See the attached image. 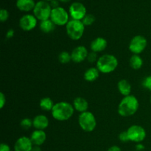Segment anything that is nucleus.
Returning a JSON list of instances; mask_svg holds the SVG:
<instances>
[{
  "mask_svg": "<svg viewBox=\"0 0 151 151\" xmlns=\"http://www.w3.org/2000/svg\"><path fill=\"white\" fill-rule=\"evenodd\" d=\"M139 107V103L134 95L124 97L118 106V114L122 117H128L135 114Z\"/></svg>",
  "mask_w": 151,
  "mask_h": 151,
  "instance_id": "nucleus-1",
  "label": "nucleus"
},
{
  "mask_svg": "<svg viewBox=\"0 0 151 151\" xmlns=\"http://www.w3.org/2000/svg\"><path fill=\"white\" fill-rule=\"evenodd\" d=\"M75 111L73 105L68 102L61 101L54 105L51 111V114L55 120L63 122L71 119Z\"/></svg>",
  "mask_w": 151,
  "mask_h": 151,
  "instance_id": "nucleus-2",
  "label": "nucleus"
},
{
  "mask_svg": "<svg viewBox=\"0 0 151 151\" xmlns=\"http://www.w3.org/2000/svg\"><path fill=\"white\" fill-rule=\"evenodd\" d=\"M96 67L100 73L109 74L114 72L118 66V60L114 55L105 54L99 57Z\"/></svg>",
  "mask_w": 151,
  "mask_h": 151,
  "instance_id": "nucleus-3",
  "label": "nucleus"
},
{
  "mask_svg": "<svg viewBox=\"0 0 151 151\" xmlns=\"http://www.w3.org/2000/svg\"><path fill=\"white\" fill-rule=\"evenodd\" d=\"M66 34L69 38L74 41H78L81 39L84 34L85 25L83 24L82 21L69 20L66 25Z\"/></svg>",
  "mask_w": 151,
  "mask_h": 151,
  "instance_id": "nucleus-4",
  "label": "nucleus"
},
{
  "mask_svg": "<svg viewBox=\"0 0 151 151\" xmlns=\"http://www.w3.org/2000/svg\"><path fill=\"white\" fill-rule=\"evenodd\" d=\"M78 124L81 129L87 133L92 132L97 126V119L91 112L87 111L80 114L78 117Z\"/></svg>",
  "mask_w": 151,
  "mask_h": 151,
  "instance_id": "nucleus-5",
  "label": "nucleus"
},
{
  "mask_svg": "<svg viewBox=\"0 0 151 151\" xmlns=\"http://www.w3.org/2000/svg\"><path fill=\"white\" fill-rule=\"evenodd\" d=\"M52 10V8L50 6L48 1H39L35 4L33 9V15L39 21H44L50 19Z\"/></svg>",
  "mask_w": 151,
  "mask_h": 151,
  "instance_id": "nucleus-6",
  "label": "nucleus"
},
{
  "mask_svg": "<svg viewBox=\"0 0 151 151\" xmlns=\"http://www.w3.org/2000/svg\"><path fill=\"white\" fill-rule=\"evenodd\" d=\"M50 19L56 26H66L69 22V13L63 7H58L52 10Z\"/></svg>",
  "mask_w": 151,
  "mask_h": 151,
  "instance_id": "nucleus-7",
  "label": "nucleus"
},
{
  "mask_svg": "<svg viewBox=\"0 0 151 151\" xmlns=\"http://www.w3.org/2000/svg\"><path fill=\"white\" fill-rule=\"evenodd\" d=\"M128 137L131 142L141 143L145 139L147 133L142 126L139 125H133L127 130Z\"/></svg>",
  "mask_w": 151,
  "mask_h": 151,
  "instance_id": "nucleus-8",
  "label": "nucleus"
},
{
  "mask_svg": "<svg viewBox=\"0 0 151 151\" xmlns=\"http://www.w3.org/2000/svg\"><path fill=\"white\" fill-rule=\"evenodd\" d=\"M147 46V41L145 37L137 35L133 37L129 43V50L133 55H140Z\"/></svg>",
  "mask_w": 151,
  "mask_h": 151,
  "instance_id": "nucleus-9",
  "label": "nucleus"
},
{
  "mask_svg": "<svg viewBox=\"0 0 151 151\" xmlns=\"http://www.w3.org/2000/svg\"><path fill=\"white\" fill-rule=\"evenodd\" d=\"M69 16L74 20L82 21L86 13V8L81 2H74L70 5L69 9Z\"/></svg>",
  "mask_w": 151,
  "mask_h": 151,
  "instance_id": "nucleus-10",
  "label": "nucleus"
},
{
  "mask_svg": "<svg viewBox=\"0 0 151 151\" xmlns=\"http://www.w3.org/2000/svg\"><path fill=\"white\" fill-rule=\"evenodd\" d=\"M38 19L34 15L26 14L19 19V27L24 31H31L37 26Z\"/></svg>",
  "mask_w": 151,
  "mask_h": 151,
  "instance_id": "nucleus-11",
  "label": "nucleus"
},
{
  "mask_svg": "<svg viewBox=\"0 0 151 151\" xmlns=\"http://www.w3.org/2000/svg\"><path fill=\"white\" fill-rule=\"evenodd\" d=\"M88 55V50L84 46H78L71 52L72 60L74 63H80L87 59Z\"/></svg>",
  "mask_w": 151,
  "mask_h": 151,
  "instance_id": "nucleus-12",
  "label": "nucleus"
},
{
  "mask_svg": "<svg viewBox=\"0 0 151 151\" xmlns=\"http://www.w3.org/2000/svg\"><path fill=\"white\" fill-rule=\"evenodd\" d=\"M33 147L30 137H21L16 141L14 145V151H32Z\"/></svg>",
  "mask_w": 151,
  "mask_h": 151,
  "instance_id": "nucleus-13",
  "label": "nucleus"
},
{
  "mask_svg": "<svg viewBox=\"0 0 151 151\" xmlns=\"http://www.w3.org/2000/svg\"><path fill=\"white\" fill-rule=\"evenodd\" d=\"M49 119L44 114H38L32 119V126L35 130L44 131L49 126Z\"/></svg>",
  "mask_w": 151,
  "mask_h": 151,
  "instance_id": "nucleus-14",
  "label": "nucleus"
},
{
  "mask_svg": "<svg viewBox=\"0 0 151 151\" xmlns=\"http://www.w3.org/2000/svg\"><path fill=\"white\" fill-rule=\"evenodd\" d=\"M108 45V42L106 38L103 37H97L91 41L90 44V48L92 52H100L104 51Z\"/></svg>",
  "mask_w": 151,
  "mask_h": 151,
  "instance_id": "nucleus-15",
  "label": "nucleus"
},
{
  "mask_svg": "<svg viewBox=\"0 0 151 151\" xmlns=\"http://www.w3.org/2000/svg\"><path fill=\"white\" fill-rule=\"evenodd\" d=\"M30 139L33 145L41 146L47 139V134L42 130H35L30 136Z\"/></svg>",
  "mask_w": 151,
  "mask_h": 151,
  "instance_id": "nucleus-16",
  "label": "nucleus"
},
{
  "mask_svg": "<svg viewBox=\"0 0 151 151\" xmlns=\"http://www.w3.org/2000/svg\"><path fill=\"white\" fill-rule=\"evenodd\" d=\"M73 106L75 111L79 113H83L88 111V103L85 98L82 97H78L74 100Z\"/></svg>",
  "mask_w": 151,
  "mask_h": 151,
  "instance_id": "nucleus-17",
  "label": "nucleus"
},
{
  "mask_svg": "<svg viewBox=\"0 0 151 151\" xmlns=\"http://www.w3.org/2000/svg\"><path fill=\"white\" fill-rule=\"evenodd\" d=\"M16 7L22 12H29L33 10L35 6L34 0H17Z\"/></svg>",
  "mask_w": 151,
  "mask_h": 151,
  "instance_id": "nucleus-18",
  "label": "nucleus"
},
{
  "mask_svg": "<svg viewBox=\"0 0 151 151\" xmlns=\"http://www.w3.org/2000/svg\"><path fill=\"white\" fill-rule=\"evenodd\" d=\"M118 91L124 97H126L131 94V85L127 80L122 79L117 83Z\"/></svg>",
  "mask_w": 151,
  "mask_h": 151,
  "instance_id": "nucleus-19",
  "label": "nucleus"
},
{
  "mask_svg": "<svg viewBox=\"0 0 151 151\" xmlns=\"http://www.w3.org/2000/svg\"><path fill=\"white\" fill-rule=\"evenodd\" d=\"M100 73L97 67H90L84 72L83 78L87 82H94L99 78Z\"/></svg>",
  "mask_w": 151,
  "mask_h": 151,
  "instance_id": "nucleus-20",
  "label": "nucleus"
},
{
  "mask_svg": "<svg viewBox=\"0 0 151 151\" xmlns=\"http://www.w3.org/2000/svg\"><path fill=\"white\" fill-rule=\"evenodd\" d=\"M56 25L53 23L51 19H47V20L41 21L39 24V28L44 33H50L53 32L55 29Z\"/></svg>",
  "mask_w": 151,
  "mask_h": 151,
  "instance_id": "nucleus-21",
  "label": "nucleus"
},
{
  "mask_svg": "<svg viewBox=\"0 0 151 151\" xmlns=\"http://www.w3.org/2000/svg\"><path fill=\"white\" fill-rule=\"evenodd\" d=\"M130 66L134 70H139L143 66V60L139 55H133L129 60Z\"/></svg>",
  "mask_w": 151,
  "mask_h": 151,
  "instance_id": "nucleus-22",
  "label": "nucleus"
},
{
  "mask_svg": "<svg viewBox=\"0 0 151 151\" xmlns=\"http://www.w3.org/2000/svg\"><path fill=\"white\" fill-rule=\"evenodd\" d=\"M55 103H53L52 100L48 97H43L40 100L39 102L40 108L45 111H51Z\"/></svg>",
  "mask_w": 151,
  "mask_h": 151,
  "instance_id": "nucleus-23",
  "label": "nucleus"
},
{
  "mask_svg": "<svg viewBox=\"0 0 151 151\" xmlns=\"http://www.w3.org/2000/svg\"><path fill=\"white\" fill-rule=\"evenodd\" d=\"M58 60L62 64H66L72 60L71 54L67 51H63L58 55Z\"/></svg>",
  "mask_w": 151,
  "mask_h": 151,
  "instance_id": "nucleus-24",
  "label": "nucleus"
},
{
  "mask_svg": "<svg viewBox=\"0 0 151 151\" xmlns=\"http://www.w3.org/2000/svg\"><path fill=\"white\" fill-rule=\"evenodd\" d=\"M20 126L23 130L27 131V130H29L31 127H33L32 126V119L27 117L24 118V119H22V121L20 122Z\"/></svg>",
  "mask_w": 151,
  "mask_h": 151,
  "instance_id": "nucleus-25",
  "label": "nucleus"
},
{
  "mask_svg": "<svg viewBox=\"0 0 151 151\" xmlns=\"http://www.w3.org/2000/svg\"><path fill=\"white\" fill-rule=\"evenodd\" d=\"M95 22V17H94V15L92 14H86L85 16V17L83 19L82 22L84 25L86 26H91L94 24V22Z\"/></svg>",
  "mask_w": 151,
  "mask_h": 151,
  "instance_id": "nucleus-26",
  "label": "nucleus"
},
{
  "mask_svg": "<svg viewBox=\"0 0 151 151\" xmlns=\"http://www.w3.org/2000/svg\"><path fill=\"white\" fill-rule=\"evenodd\" d=\"M142 85V86L144 87L145 89L151 91V75L145 77V78L143 79Z\"/></svg>",
  "mask_w": 151,
  "mask_h": 151,
  "instance_id": "nucleus-27",
  "label": "nucleus"
},
{
  "mask_svg": "<svg viewBox=\"0 0 151 151\" xmlns=\"http://www.w3.org/2000/svg\"><path fill=\"white\" fill-rule=\"evenodd\" d=\"M99 58L97 57V52H94L91 51L90 52H88V56H87V59L86 60H88L89 63H97V60H98Z\"/></svg>",
  "mask_w": 151,
  "mask_h": 151,
  "instance_id": "nucleus-28",
  "label": "nucleus"
},
{
  "mask_svg": "<svg viewBox=\"0 0 151 151\" xmlns=\"http://www.w3.org/2000/svg\"><path fill=\"white\" fill-rule=\"evenodd\" d=\"M9 13L6 9H1L0 11V21L1 22H4L8 19Z\"/></svg>",
  "mask_w": 151,
  "mask_h": 151,
  "instance_id": "nucleus-29",
  "label": "nucleus"
},
{
  "mask_svg": "<svg viewBox=\"0 0 151 151\" xmlns=\"http://www.w3.org/2000/svg\"><path fill=\"white\" fill-rule=\"evenodd\" d=\"M119 139L120 140V142H128L130 141L129 139V137H128V133H127V131H122V132H121L120 134H119Z\"/></svg>",
  "mask_w": 151,
  "mask_h": 151,
  "instance_id": "nucleus-30",
  "label": "nucleus"
},
{
  "mask_svg": "<svg viewBox=\"0 0 151 151\" xmlns=\"http://www.w3.org/2000/svg\"><path fill=\"white\" fill-rule=\"evenodd\" d=\"M6 104V96L3 92L0 93V109H2Z\"/></svg>",
  "mask_w": 151,
  "mask_h": 151,
  "instance_id": "nucleus-31",
  "label": "nucleus"
},
{
  "mask_svg": "<svg viewBox=\"0 0 151 151\" xmlns=\"http://www.w3.org/2000/svg\"><path fill=\"white\" fill-rule=\"evenodd\" d=\"M15 35V31L13 29H9L6 32V38L7 39H10V38H12Z\"/></svg>",
  "mask_w": 151,
  "mask_h": 151,
  "instance_id": "nucleus-32",
  "label": "nucleus"
},
{
  "mask_svg": "<svg viewBox=\"0 0 151 151\" xmlns=\"http://www.w3.org/2000/svg\"><path fill=\"white\" fill-rule=\"evenodd\" d=\"M0 151H10V147L6 143H1L0 145Z\"/></svg>",
  "mask_w": 151,
  "mask_h": 151,
  "instance_id": "nucleus-33",
  "label": "nucleus"
},
{
  "mask_svg": "<svg viewBox=\"0 0 151 151\" xmlns=\"http://www.w3.org/2000/svg\"><path fill=\"white\" fill-rule=\"evenodd\" d=\"M50 6L52 9L57 8L59 7V1L58 0H52V1H50Z\"/></svg>",
  "mask_w": 151,
  "mask_h": 151,
  "instance_id": "nucleus-34",
  "label": "nucleus"
},
{
  "mask_svg": "<svg viewBox=\"0 0 151 151\" xmlns=\"http://www.w3.org/2000/svg\"><path fill=\"white\" fill-rule=\"evenodd\" d=\"M135 148H136V150H137V151H142L145 150V147L144 145L142 144V142L141 143H137Z\"/></svg>",
  "mask_w": 151,
  "mask_h": 151,
  "instance_id": "nucleus-35",
  "label": "nucleus"
},
{
  "mask_svg": "<svg viewBox=\"0 0 151 151\" xmlns=\"http://www.w3.org/2000/svg\"><path fill=\"white\" fill-rule=\"evenodd\" d=\"M107 151H122V150H121L120 147H118V146L113 145V146H111V147H109V148L108 149Z\"/></svg>",
  "mask_w": 151,
  "mask_h": 151,
  "instance_id": "nucleus-36",
  "label": "nucleus"
},
{
  "mask_svg": "<svg viewBox=\"0 0 151 151\" xmlns=\"http://www.w3.org/2000/svg\"><path fill=\"white\" fill-rule=\"evenodd\" d=\"M32 151H41V146L33 145V147H32Z\"/></svg>",
  "mask_w": 151,
  "mask_h": 151,
  "instance_id": "nucleus-37",
  "label": "nucleus"
},
{
  "mask_svg": "<svg viewBox=\"0 0 151 151\" xmlns=\"http://www.w3.org/2000/svg\"><path fill=\"white\" fill-rule=\"evenodd\" d=\"M59 1H60V2H63V3H66V2H69L70 0H58Z\"/></svg>",
  "mask_w": 151,
  "mask_h": 151,
  "instance_id": "nucleus-38",
  "label": "nucleus"
},
{
  "mask_svg": "<svg viewBox=\"0 0 151 151\" xmlns=\"http://www.w3.org/2000/svg\"><path fill=\"white\" fill-rule=\"evenodd\" d=\"M42 1H51L52 0H42Z\"/></svg>",
  "mask_w": 151,
  "mask_h": 151,
  "instance_id": "nucleus-39",
  "label": "nucleus"
},
{
  "mask_svg": "<svg viewBox=\"0 0 151 151\" xmlns=\"http://www.w3.org/2000/svg\"><path fill=\"white\" fill-rule=\"evenodd\" d=\"M150 104H151V96H150Z\"/></svg>",
  "mask_w": 151,
  "mask_h": 151,
  "instance_id": "nucleus-40",
  "label": "nucleus"
},
{
  "mask_svg": "<svg viewBox=\"0 0 151 151\" xmlns=\"http://www.w3.org/2000/svg\"><path fill=\"white\" fill-rule=\"evenodd\" d=\"M135 151H137V150H135Z\"/></svg>",
  "mask_w": 151,
  "mask_h": 151,
  "instance_id": "nucleus-41",
  "label": "nucleus"
}]
</instances>
